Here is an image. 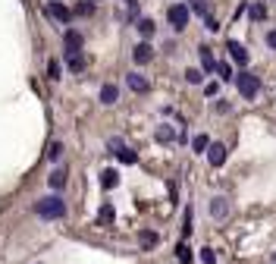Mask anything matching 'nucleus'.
<instances>
[{
    "label": "nucleus",
    "instance_id": "obj_1",
    "mask_svg": "<svg viewBox=\"0 0 276 264\" xmlns=\"http://www.w3.org/2000/svg\"><path fill=\"white\" fill-rule=\"evenodd\" d=\"M34 211H38L41 220H60V217H66V201L60 198V195H47V198L38 201Z\"/></svg>",
    "mask_w": 276,
    "mask_h": 264
},
{
    "label": "nucleus",
    "instance_id": "obj_2",
    "mask_svg": "<svg viewBox=\"0 0 276 264\" xmlns=\"http://www.w3.org/2000/svg\"><path fill=\"white\" fill-rule=\"evenodd\" d=\"M236 85H239V95L245 98V101H254L257 91H261V79H257L254 73H248V70H242L236 75Z\"/></svg>",
    "mask_w": 276,
    "mask_h": 264
},
{
    "label": "nucleus",
    "instance_id": "obj_3",
    "mask_svg": "<svg viewBox=\"0 0 276 264\" xmlns=\"http://www.w3.org/2000/svg\"><path fill=\"white\" fill-rule=\"evenodd\" d=\"M167 19H170V25L176 32H182L185 25H188V19H192V10H188L185 3H172L170 10H167Z\"/></svg>",
    "mask_w": 276,
    "mask_h": 264
},
{
    "label": "nucleus",
    "instance_id": "obj_4",
    "mask_svg": "<svg viewBox=\"0 0 276 264\" xmlns=\"http://www.w3.org/2000/svg\"><path fill=\"white\" fill-rule=\"evenodd\" d=\"M47 16H50V19H57L60 25L72 22V10H69L66 3H60V0H50V3H47Z\"/></svg>",
    "mask_w": 276,
    "mask_h": 264
},
{
    "label": "nucleus",
    "instance_id": "obj_5",
    "mask_svg": "<svg viewBox=\"0 0 276 264\" xmlns=\"http://www.w3.org/2000/svg\"><path fill=\"white\" fill-rule=\"evenodd\" d=\"M226 50H229L232 63H239L242 70H245V66H248V60H251V57H248V47H245V44H239L236 38H229V41H226Z\"/></svg>",
    "mask_w": 276,
    "mask_h": 264
},
{
    "label": "nucleus",
    "instance_id": "obj_6",
    "mask_svg": "<svg viewBox=\"0 0 276 264\" xmlns=\"http://www.w3.org/2000/svg\"><path fill=\"white\" fill-rule=\"evenodd\" d=\"M126 85L135 91V95H144V91H151V82L144 79L141 73H129V75H126Z\"/></svg>",
    "mask_w": 276,
    "mask_h": 264
},
{
    "label": "nucleus",
    "instance_id": "obj_7",
    "mask_svg": "<svg viewBox=\"0 0 276 264\" xmlns=\"http://www.w3.org/2000/svg\"><path fill=\"white\" fill-rule=\"evenodd\" d=\"M132 60H135L138 66L151 63V60H154V47L148 44V41H141V44H135V50H132Z\"/></svg>",
    "mask_w": 276,
    "mask_h": 264
},
{
    "label": "nucleus",
    "instance_id": "obj_8",
    "mask_svg": "<svg viewBox=\"0 0 276 264\" xmlns=\"http://www.w3.org/2000/svg\"><path fill=\"white\" fill-rule=\"evenodd\" d=\"M210 217H213V220H226V217H229V201L223 198V195H213V201H210Z\"/></svg>",
    "mask_w": 276,
    "mask_h": 264
},
{
    "label": "nucleus",
    "instance_id": "obj_9",
    "mask_svg": "<svg viewBox=\"0 0 276 264\" xmlns=\"http://www.w3.org/2000/svg\"><path fill=\"white\" fill-rule=\"evenodd\" d=\"M207 160H210V167H223L226 164V145L213 142L210 148H207Z\"/></svg>",
    "mask_w": 276,
    "mask_h": 264
},
{
    "label": "nucleus",
    "instance_id": "obj_10",
    "mask_svg": "<svg viewBox=\"0 0 276 264\" xmlns=\"http://www.w3.org/2000/svg\"><path fill=\"white\" fill-rule=\"evenodd\" d=\"M63 57H66V66L72 73H82L85 70V54H82V50H63Z\"/></svg>",
    "mask_w": 276,
    "mask_h": 264
},
{
    "label": "nucleus",
    "instance_id": "obj_11",
    "mask_svg": "<svg viewBox=\"0 0 276 264\" xmlns=\"http://www.w3.org/2000/svg\"><path fill=\"white\" fill-rule=\"evenodd\" d=\"M119 101V88L113 82H107V85H101V104H116Z\"/></svg>",
    "mask_w": 276,
    "mask_h": 264
},
{
    "label": "nucleus",
    "instance_id": "obj_12",
    "mask_svg": "<svg viewBox=\"0 0 276 264\" xmlns=\"http://www.w3.org/2000/svg\"><path fill=\"white\" fill-rule=\"evenodd\" d=\"M63 44H66V50H82V35L75 29H66L63 32Z\"/></svg>",
    "mask_w": 276,
    "mask_h": 264
},
{
    "label": "nucleus",
    "instance_id": "obj_13",
    "mask_svg": "<svg viewBox=\"0 0 276 264\" xmlns=\"http://www.w3.org/2000/svg\"><path fill=\"white\" fill-rule=\"evenodd\" d=\"M101 186H104V189H116V186H119V170L107 167V170L101 173Z\"/></svg>",
    "mask_w": 276,
    "mask_h": 264
},
{
    "label": "nucleus",
    "instance_id": "obj_14",
    "mask_svg": "<svg viewBox=\"0 0 276 264\" xmlns=\"http://www.w3.org/2000/svg\"><path fill=\"white\" fill-rule=\"evenodd\" d=\"M47 186H50V189H54V192H60V189H63V186H66V170H54V173H50L47 176Z\"/></svg>",
    "mask_w": 276,
    "mask_h": 264
},
{
    "label": "nucleus",
    "instance_id": "obj_15",
    "mask_svg": "<svg viewBox=\"0 0 276 264\" xmlns=\"http://www.w3.org/2000/svg\"><path fill=\"white\" fill-rule=\"evenodd\" d=\"M198 54H201V66H204V73H213V70H217V60H213L210 47H198Z\"/></svg>",
    "mask_w": 276,
    "mask_h": 264
},
{
    "label": "nucleus",
    "instance_id": "obj_16",
    "mask_svg": "<svg viewBox=\"0 0 276 264\" xmlns=\"http://www.w3.org/2000/svg\"><path fill=\"white\" fill-rule=\"evenodd\" d=\"M138 245H141V249H154V245H157V233H154V229H141V233H138Z\"/></svg>",
    "mask_w": 276,
    "mask_h": 264
},
{
    "label": "nucleus",
    "instance_id": "obj_17",
    "mask_svg": "<svg viewBox=\"0 0 276 264\" xmlns=\"http://www.w3.org/2000/svg\"><path fill=\"white\" fill-rule=\"evenodd\" d=\"M248 13H251V19H254V22H264V19H267V3L254 0V3L248 6Z\"/></svg>",
    "mask_w": 276,
    "mask_h": 264
},
{
    "label": "nucleus",
    "instance_id": "obj_18",
    "mask_svg": "<svg viewBox=\"0 0 276 264\" xmlns=\"http://www.w3.org/2000/svg\"><path fill=\"white\" fill-rule=\"evenodd\" d=\"M101 224H113L116 220V211H113V204H101V214H98Z\"/></svg>",
    "mask_w": 276,
    "mask_h": 264
},
{
    "label": "nucleus",
    "instance_id": "obj_19",
    "mask_svg": "<svg viewBox=\"0 0 276 264\" xmlns=\"http://www.w3.org/2000/svg\"><path fill=\"white\" fill-rule=\"evenodd\" d=\"M135 29L141 32L144 38H151V35H154V29H157V25H154V19H138V22H135Z\"/></svg>",
    "mask_w": 276,
    "mask_h": 264
},
{
    "label": "nucleus",
    "instance_id": "obj_20",
    "mask_svg": "<svg viewBox=\"0 0 276 264\" xmlns=\"http://www.w3.org/2000/svg\"><path fill=\"white\" fill-rule=\"evenodd\" d=\"M192 148H195V154H204V151L210 148V139H207V135H195V139H192Z\"/></svg>",
    "mask_w": 276,
    "mask_h": 264
},
{
    "label": "nucleus",
    "instance_id": "obj_21",
    "mask_svg": "<svg viewBox=\"0 0 276 264\" xmlns=\"http://www.w3.org/2000/svg\"><path fill=\"white\" fill-rule=\"evenodd\" d=\"M192 224H195V214H192V204H188L182 214V236H192Z\"/></svg>",
    "mask_w": 276,
    "mask_h": 264
},
{
    "label": "nucleus",
    "instance_id": "obj_22",
    "mask_svg": "<svg viewBox=\"0 0 276 264\" xmlns=\"http://www.w3.org/2000/svg\"><path fill=\"white\" fill-rule=\"evenodd\" d=\"M176 258L182 261V264H192V249H188L185 242H179V245H176Z\"/></svg>",
    "mask_w": 276,
    "mask_h": 264
},
{
    "label": "nucleus",
    "instance_id": "obj_23",
    "mask_svg": "<svg viewBox=\"0 0 276 264\" xmlns=\"http://www.w3.org/2000/svg\"><path fill=\"white\" fill-rule=\"evenodd\" d=\"M185 79L192 82V85H201V82H204V70H195V66H188V70H185Z\"/></svg>",
    "mask_w": 276,
    "mask_h": 264
},
{
    "label": "nucleus",
    "instance_id": "obj_24",
    "mask_svg": "<svg viewBox=\"0 0 276 264\" xmlns=\"http://www.w3.org/2000/svg\"><path fill=\"white\" fill-rule=\"evenodd\" d=\"M188 10H192V13H198V16H210V13H207V3H204V0H188Z\"/></svg>",
    "mask_w": 276,
    "mask_h": 264
},
{
    "label": "nucleus",
    "instance_id": "obj_25",
    "mask_svg": "<svg viewBox=\"0 0 276 264\" xmlns=\"http://www.w3.org/2000/svg\"><path fill=\"white\" fill-rule=\"evenodd\" d=\"M116 157L123 160V164H135V160H138V154H135V151H129V148H119Z\"/></svg>",
    "mask_w": 276,
    "mask_h": 264
},
{
    "label": "nucleus",
    "instance_id": "obj_26",
    "mask_svg": "<svg viewBox=\"0 0 276 264\" xmlns=\"http://www.w3.org/2000/svg\"><path fill=\"white\" fill-rule=\"evenodd\" d=\"M154 139L157 142H172V126H160V129L154 132Z\"/></svg>",
    "mask_w": 276,
    "mask_h": 264
},
{
    "label": "nucleus",
    "instance_id": "obj_27",
    "mask_svg": "<svg viewBox=\"0 0 276 264\" xmlns=\"http://www.w3.org/2000/svg\"><path fill=\"white\" fill-rule=\"evenodd\" d=\"M60 154H63V142H50L47 157H50V160H60Z\"/></svg>",
    "mask_w": 276,
    "mask_h": 264
},
{
    "label": "nucleus",
    "instance_id": "obj_28",
    "mask_svg": "<svg viewBox=\"0 0 276 264\" xmlns=\"http://www.w3.org/2000/svg\"><path fill=\"white\" fill-rule=\"evenodd\" d=\"M217 73H220L223 82H232V79H236V75H232V70H229V63H217Z\"/></svg>",
    "mask_w": 276,
    "mask_h": 264
},
{
    "label": "nucleus",
    "instance_id": "obj_29",
    "mask_svg": "<svg viewBox=\"0 0 276 264\" xmlns=\"http://www.w3.org/2000/svg\"><path fill=\"white\" fill-rule=\"evenodd\" d=\"M201 261L204 264H217V252H213V249H201Z\"/></svg>",
    "mask_w": 276,
    "mask_h": 264
},
{
    "label": "nucleus",
    "instance_id": "obj_30",
    "mask_svg": "<svg viewBox=\"0 0 276 264\" xmlns=\"http://www.w3.org/2000/svg\"><path fill=\"white\" fill-rule=\"evenodd\" d=\"M217 91H220V82H207L204 85V95L207 98H217Z\"/></svg>",
    "mask_w": 276,
    "mask_h": 264
},
{
    "label": "nucleus",
    "instance_id": "obj_31",
    "mask_svg": "<svg viewBox=\"0 0 276 264\" xmlns=\"http://www.w3.org/2000/svg\"><path fill=\"white\" fill-rule=\"evenodd\" d=\"M47 75H50L54 82L60 79V63H57V60H50V63H47Z\"/></svg>",
    "mask_w": 276,
    "mask_h": 264
},
{
    "label": "nucleus",
    "instance_id": "obj_32",
    "mask_svg": "<svg viewBox=\"0 0 276 264\" xmlns=\"http://www.w3.org/2000/svg\"><path fill=\"white\" fill-rule=\"evenodd\" d=\"M204 29H207V32H217V29H220V22L213 19V16H204Z\"/></svg>",
    "mask_w": 276,
    "mask_h": 264
},
{
    "label": "nucleus",
    "instance_id": "obj_33",
    "mask_svg": "<svg viewBox=\"0 0 276 264\" xmlns=\"http://www.w3.org/2000/svg\"><path fill=\"white\" fill-rule=\"evenodd\" d=\"M91 10H94V6L88 3V0H85V3H79V6H75V13H79V16H88Z\"/></svg>",
    "mask_w": 276,
    "mask_h": 264
},
{
    "label": "nucleus",
    "instance_id": "obj_34",
    "mask_svg": "<svg viewBox=\"0 0 276 264\" xmlns=\"http://www.w3.org/2000/svg\"><path fill=\"white\" fill-rule=\"evenodd\" d=\"M135 16H138V3H135V0H129V19H135Z\"/></svg>",
    "mask_w": 276,
    "mask_h": 264
},
{
    "label": "nucleus",
    "instance_id": "obj_35",
    "mask_svg": "<svg viewBox=\"0 0 276 264\" xmlns=\"http://www.w3.org/2000/svg\"><path fill=\"white\" fill-rule=\"evenodd\" d=\"M267 44L276 50V29H273V32H267Z\"/></svg>",
    "mask_w": 276,
    "mask_h": 264
},
{
    "label": "nucleus",
    "instance_id": "obj_36",
    "mask_svg": "<svg viewBox=\"0 0 276 264\" xmlns=\"http://www.w3.org/2000/svg\"><path fill=\"white\" fill-rule=\"evenodd\" d=\"M273 264H276V255H273Z\"/></svg>",
    "mask_w": 276,
    "mask_h": 264
},
{
    "label": "nucleus",
    "instance_id": "obj_37",
    "mask_svg": "<svg viewBox=\"0 0 276 264\" xmlns=\"http://www.w3.org/2000/svg\"><path fill=\"white\" fill-rule=\"evenodd\" d=\"M88 3H94V0H88Z\"/></svg>",
    "mask_w": 276,
    "mask_h": 264
}]
</instances>
